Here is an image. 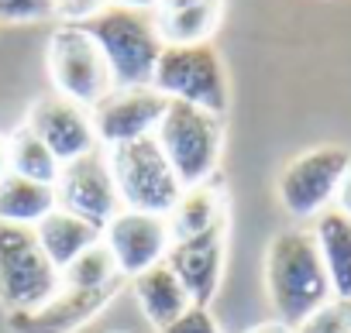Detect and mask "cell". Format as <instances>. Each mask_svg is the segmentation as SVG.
Listing matches in <instances>:
<instances>
[{"mask_svg": "<svg viewBox=\"0 0 351 333\" xmlns=\"http://www.w3.org/2000/svg\"><path fill=\"white\" fill-rule=\"evenodd\" d=\"M193 4H200V0H162L158 11H180V8H193Z\"/></svg>", "mask_w": 351, "mask_h": 333, "instance_id": "31", "label": "cell"}, {"mask_svg": "<svg viewBox=\"0 0 351 333\" xmlns=\"http://www.w3.org/2000/svg\"><path fill=\"white\" fill-rule=\"evenodd\" d=\"M107 333H128V330H107Z\"/></svg>", "mask_w": 351, "mask_h": 333, "instance_id": "32", "label": "cell"}, {"mask_svg": "<svg viewBox=\"0 0 351 333\" xmlns=\"http://www.w3.org/2000/svg\"><path fill=\"white\" fill-rule=\"evenodd\" d=\"M8 155H11V172L14 176H25V179H38V183L56 186V179L62 172L59 158L45 148V141L25 120L8 134Z\"/></svg>", "mask_w": 351, "mask_h": 333, "instance_id": "21", "label": "cell"}, {"mask_svg": "<svg viewBox=\"0 0 351 333\" xmlns=\"http://www.w3.org/2000/svg\"><path fill=\"white\" fill-rule=\"evenodd\" d=\"M117 278H121V271L104 241L86 248L76 261H69L62 268V285H69V289H104V285H114Z\"/></svg>", "mask_w": 351, "mask_h": 333, "instance_id": "22", "label": "cell"}, {"mask_svg": "<svg viewBox=\"0 0 351 333\" xmlns=\"http://www.w3.org/2000/svg\"><path fill=\"white\" fill-rule=\"evenodd\" d=\"M131 292H134V302H138L141 316H145L155 330L169 326L176 316H183V312L193 306L190 292L183 289V282L176 278V271H172L165 261L155 265V268H148L145 275L131 278Z\"/></svg>", "mask_w": 351, "mask_h": 333, "instance_id": "16", "label": "cell"}, {"mask_svg": "<svg viewBox=\"0 0 351 333\" xmlns=\"http://www.w3.org/2000/svg\"><path fill=\"white\" fill-rule=\"evenodd\" d=\"M169 100L148 86H114L97 107H90V120L97 131L100 148H117L128 141L152 137Z\"/></svg>", "mask_w": 351, "mask_h": 333, "instance_id": "10", "label": "cell"}, {"mask_svg": "<svg viewBox=\"0 0 351 333\" xmlns=\"http://www.w3.org/2000/svg\"><path fill=\"white\" fill-rule=\"evenodd\" d=\"M224 254H228V220L214 224L210 230H204L197 237L172 241L165 265L183 282L193 306L214 302V295L221 289V275H224Z\"/></svg>", "mask_w": 351, "mask_h": 333, "instance_id": "14", "label": "cell"}, {"mask_svg": "<svg viewBox=\"0 0 351 333\" xmlns=\"http://www.w3.org/2000/svg\"><path fill=\"white\" fill-rule=\"evenodd\" d=\"M351 169V151L341 144H317L300 151L282 165L276 179V196L282 210L296 220H317L324 210L334 207L341 179Z\"/></svg>", "mask_w": 351, "mask_h": 333, "instance_id": "7", "label": "cell"}, {"mask_svg": "<svg viewBox=\"0 0 351 333\" xmlns=\"http://www.w3.org/2000/svg\"><path fill=\"white\" fill-rule=\"evenodd\" d=\"M124 289V278L104 289H69L62 285L49 302L28 312H8V330L11 333H76L86 323H93Z\"/></svg>", "mask_w": 351, "mask_h": 333, "instance_id": "13", "label": "cell"}, {"mask_svg": "<svg viewBox=\"0 0 351 333\" xmlns=\"http://www.w3.org/2000/svg\"><path fill=\"white\" fill-rule=\"evenodd\" d=\"M104 244L121 271V278H138L148 268L162 265L169 248H172V234H169V220L158 213H138V210H121L107 227H104Z\"/></svg>", "mask_w": 351, "mask_h": 333, "instance_id": "11", "label": "cell"}, {"mask_svg": "<svg viewBox=\"0 0 351 333\" xmlns=\"http://www.w3.org/2000/svg\"><path fill=\"white\" fill-rule=\"evenodd\" d=\"M296 333H351V299L330 295L324 306H317L303 323L293 326Z\"/></svg>", "mask_w": 351, "mask_h": 333, "instance_id": "23", "label": "cell"}, {"mask_svg": "<svg viewBox=\"0 0 351 333\" xmlns=\"http://www.w3.org/2000/svg\"><path fill=\"white\" fill-rule=\"evenodd\" d=\"M45 66H49V79H52L56 93L86 110L97 107L114 90L110 66H107L104 52L80 25H59L52 31Z\"/></svg>", "mask_w": 351, "mask_h": 333, "instance_id": "8", "label": "cell"}, {"mask_svg": "<svg viewBox=\"0 0 351 333\" xmlns=\"http://www.w3.org/2000/svg\"><path fill=\"white\" fill-rule=\"evenodd\" d=\"M80 28L104 52L114 86H148L152 83V72L165 49L155 11H131V8L107 4L100 14L80 21Z\"/></svg>", "mask_w": 351, "mask_h": 333, "instance_id": "2", "label": "cell"}, {"mask_svg": "<svg viewBox=\"0 0 351 333\" xmlns=\"http://www.w3.org/2000/svg\"><path fill=\"white\" fill-rule=\"evenodd\" d=\"M25 124L45 141V148L59 158V165L76 161V158H83V155L100 148L93 120H90V110L73 103V100H66V96H59L56 90L38 96L28 107Z\"/></svg>", "mask_w": 351, "mask_h": 333, "instance_id": "12", "label": "cell"}, {"mask_svg": "<svg viewBox=\"0 0 351 333\" xmlns=\"http://www.w3.org/2000/svg\"><path fill=\"white\" fill-rule=\"evenodd\" d=\"M104 151L110 161V176H114L121 207L138 210V213L169 217V210L176 207V200L183 193V183L172 172V165L162 155L158 141L141 137V141H128V144L104 148Z\"/></svg>", "mask_w": 351, "mask_h": 333, "instance_id": "4", "label": "cell"}, {"mask_svg": "<svg viewBox=\"0 0 351 333\" xmlns=\"http://www.w3.org/2000/svg\"><path fill=\"white\" fill-rule=\"evenodd\" d=\"M56 203H59V210L76 213L100 230L124 210L104 148L62 165V172L56 179Z\"/></svg>", "mask_w": 351, "mask_h": 333, "instance_id": "9", "label": "cell"}, {"mask_svg": "<svg viewBox=\"0 0 351 333\" xmlns=\"http://www.w3.org/2000/svg\"><path fill=\"white\" fill-rule=\"evenodd\" d=\"M11 172V155H8V134H0V179Z\"/></svg>", "mask_w": 351, "mask_h": 333, "instance_id": "30", "label": "cell"}, {"mask_svg": "<svg viewBox=\"0 0 351 333\" xmlns=\"http://www.w3.org/2000/svg\"><path fill=\"white\" fill-rule=\"evenodd\" d=\"M56 186L25 179L8 172L0 179V224H14V227H38L52 210H56Z\"/></svg>", "mask_w": 351, "mask_h": 333, "instance_id": "19", "label": "cell"}, {"mask_svg": "<svg viewBox=\"0 0 351 333\" xmlns=\"http://www.w3.org/2000/svg\"><path fill=\"white\" fill-rule=\"evenodd\" d=\"M169 234L172 241L183 237H197L204 230H210L214 224L228 220V196H224V179L221 172L200 186H186L176 200V207L169 210Z\"/></svg>", "mask_w": 351, "mask_h": 333, "instance_id": "15", "label": "cell"}, {"mask_svg": "<svg viewBox=\"0 0 351 333\" xmlns=\"http://www.w3.org/2000/svg\"><path fill=\"white\" fill-rule=\"evenodd\" d=\"M262 271H265V295L276 309V319L289 326L303 323L317 306H324L334 295L313 230L303 227L279 230L265 248Z\"/></svg>", "mask_w": 351, "mask_h": 333, "instance_id": "1", "label": "cell"}, {"mask_svg": "<svg viewBox=\"0 0 351 333\" xmlns=\"http://www.w3.org/2000/svg\"><path fill=\"white\" fill-rule=\"evenodd\" d=\"M334 210H341L344 217H351V169H348V176L341 179V189H337V196H334Z\"/></svg>", "mask_w": 351, "mask_h": 333, "instance_id": "27", "label": "cell"}, {"mask_svg": "<svg viewBox=\"0 0 351 333\" xmlns=\"http://www.w3.org/2000/svg\"><path fill=\"white\" fill-rule=\"evenodd\" d=\"M110 0H56V11L66 18V25H80L93 14H100Z\"/></svg>", "mask_w": 351, "mask_h": 333, "instance_id": "26", "label": "cell"}, {"mask_svg": "<svg viewBox=\"0 0 351 333\" xmlns=\"http://www.w3.org/2000/svg\"><path fill=\"white\" fill-rule=\"evenodd\" d=\"M35 237H38L42 251L49 254V261H52V265L59 268V275H62V268H66L69 261H76L86 248H93V244L104 241V230L93 227V224H86L83 217L66 213V210L56 207V210L35 227Z\"/></svg>", "mask_w": 351, "mask_h": 333, "instance_id": "17", "label": "cell"}, {"mask_svg": "<svg viewBox=\"0 0 351 333\" xmlns=\"http://www.w3.org/2000/svg\"><path fill=\"white\" fill-rule=\"evenodd\" d=\"M56 14V0H0V21L4 25H32Z\"/></svg>", "mask_w": 351, "mask_h": 333, "instance_id": "24", "label": "cell"}, {"mask_svg": "<svg viewBox=\"0 0 351 333\" xmlns=\"http://www.w3.org/2000/svg\"><path fill=\"white\" fill-rule=\"evenodd\" d=\"M158 333H224L221 323L214 319L210 306H190L183 316H176L169 326H162Z\"/></svg>", "mask_w": 351, "mask_h": 333, "instance_id": "25", "label": "cell"}, {"mask_svg": "<svg viewBox=\"0 0 351 333\" xmlns=\"http://www.w3.org/2000/svg\"><path fill=\"white\" fill-rule=\"evenodd\" d=\"M59 289L62 275L42 251L35 230L0 224V306L8 312H28L49 302Z\"/></svg>", "mask_w": 351, "mask_h": 333, "instance_id": "6", "label": "cell"}, {"mask_svg": "<svg viewBox=\"0 0 351 333\" xmlns=\"http://www.w3.org/2000/svg\"><path fill=\"white\" fill-rule=\"evenodd\" d=\"M221 11H224V0H200L193 8L162 11L158 28H162L165 45H204V42H210V35L221 25Z\"/></svg>", "mask_w": 351, "mask_h": 333, "instance_id": "20", "label": "cell"}, {"mask_svg": "<svg viewBox=\"0 0 351 333\" xmlns=\"http://www.w3.org/2000/svg\"><path fill=\"white\" fill-rule=\"evenodd\" d=\"M152 86L165 100L193 103L207 114L224 117L231 96H228V69L221 52L204 45H165L158 55V66L152 72Z\"/></svg>", "mask_w": 351, "mask_h": 333, "instance_id": "5", "label": "cell"}, {"mask_svg": "<svg viewBox=\"0 0 351 333\" xmlns=\"http://www.w3.org/2000/svg\"><path fill=\"white\" fill-rule=\"evenodd\" d=\"M169 158L172 172L180 176L183 189L200 186L217 176L221 151H224V124L217 114H207L193 103L169 100L155 134H152Z\"/></svg>", "mask_w": 351, "mask_h": 333, "instance_id": "3", "label": "cell"}, {"mask_svg": "<svg viewBox=\"0 0 351 333\" xmlns=\"http://www.w3.org/2000/svg\"><path fill=\"white\" fill-rule=\"evenodd\" d=\"M313 241L324 258L330 292L337 299H351V217H344L334 207L324 210L313 220Z\"/></svg>", "mask_w": 351, "mask_h": 333, "instance_id": "18", "label": "cell"}, {"mask_svg": "<svg viewBox=\"0 0 351 333\" xmlns=\"http://www.w3.org/2000/svg\"><path fill=\"white\" fill-rule=\"evenodd\" d=\"M114 8H131V11H158L162 0H110Z\"/></svg>", "mask_w": 351, "mask_h": 333, "instance_id": "29", "label": "cell"}, {"mask_svg": "<svg viewBox=\"0 0 351 333\" xmlns=\"http://www.w3.org/2000/svg\"><path fill=\"white\" fill-rule=\"evenodd\" d=\"M245 333H296L289 323H282V319H262V323H255V326H248Z\"/></svg>", "mask_w": 351, "mask_h": 333, "instance_id": "28", "label": "cell"}]
</instances>
